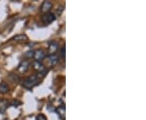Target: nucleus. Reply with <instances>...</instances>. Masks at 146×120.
<instances>
[{
  "label": "nucleus",
  "mask_w": 146,
  "mask_h": 120,
  "mask_svg": "<svg viewBox=\"0 0 146 120\" xmlns=\"http://www.w3.org/2000/svg\"><path fill=\"white\" fill-rule=\"evenodd\" d=\"M63 11V6H61V7H58V10H57L58 15H61V13H62V11Z\"/></svg>",
  "instance_id": "16"
},
{
  "label": "nucleus",
  "mask_w": 146,
  "mask_h": 120,
  "mask_svg": "<svg viewBox=\"0 0 146 120\" xmlns=\"http://www.w3.org/2000/svg\"><path fill=\"white\" fill-rule=\"evenodd\" d=\"M11 105H13V106H18V105H21V101H19L18 100H13L12 101H11Z\"/></svg>",
  "instance_id": "15"
},
{
  "label": "nucleus",
  "mask_w": 146,
  "mask_h": 120,
  "mask_svg": "<svg viewBox=\"0 0 146 120\" xmlns=\"http://www.w3.org/2000/svg\"><path fill=\"white\" fill-rule=\"evenodd\" d=\"M41 82V79H39L36 75H32L30 76L27 77L23 82V87L27 89H33L34 86H36Z\"/></svg>",
  "instance_id": "1"
},
{
  "label": "nucleus",
  "mask_w": 146,
  "mask_h": 120,
  "mask_svg": "<svg viewBox=\"0 0 146 120\" xmlns=\"http://www.w3.org/2000/svg\"><path fill=\"white\" fill-rule=\"evenodd\" d=\"M36 120H47V119L43 114H39L36 116Z\"/></svg>",
  "instance_id": "13"
},
{
  "label": "nucleus",
  "mask_w": 146,
  "mask_h": 120,
  "mask_svg": "<svg viewBox=\"0 0 146 120\" xmlns=\"http://www.w3.org/2000/svg\"><path fill=\"white\" fill-rule=\"evenodd\" d=\"M29 62L28 60H23L18 67V71L21 73H24L29 69Z\"/></svg>",
  "instance_id": "6"
},
{
  "label": "nucleus",
  "mask_w": 146,
  "mask_h": 120,
  "mask_svg": "<svg viewBox=\"0 0 146 120\" xmlns=\"http://www.w3.org/2000/svg\"><path fill=\"white\" fill-rule=\"evenodd\" d=\"M13 39L15 41H16V42H23V41H27L28 40V37L25 34H19V35H16Z\"/></svg>",
  "instance_id": "12"
},
{
  "label": "nucleus",
  "mask_w": 146,
  "mask_h": 120,
  "mask_svg": "<svg viewBox=\"0 0 146 120\" xmlns=\"http://www.w3.org/2000/svg\"><path fill=\"white\" fill-rule=\"evenodd\" d=\"M48 59H49L50 63L51 64V66L56 65L58 63V57L55 54H50V55L48 56Z\"/></svg>",
  "instance_id": "10"
},
{
  "label": "nucleus",
  "mask_w": 146,
  "mask_h": 120,
  "mask_svg": "<svg viewBox=\"0 0 146 120\" xmlns=\"http://www.w3.org/2000/svg\"><path fill=\"white\" fill-rule=\"evenodd\" d=\"M58 49V44L57 42L55 41H51L49 42V46H48V52H49V55L50 54H54L55 52Z\"/></svg>",
  "instance_id": "4"
},
{
  "label": "nucleus",
  "mask_w": 146,
  "mask_h": 120,
  "mask_svg": "<svg viewBox=\"0 0 146 120\" xmlns=\"http://www.w3.org/2000/svg\"><path fill=\"white\" fill-rule=\"evenodd\" d=\"M9 101L7 100L3 99L0 100V113L3 114L6 111V110L7 109V107L9 106Z\"/></svg>",
  "instance_id": "8"
},
{
  "label": "nucleus",
  "mask_w": 146,
  "mask_h": 120,
  "mask_svg": "<svg viewBox=\"0 0 146 120\" xmlns=\"http://www.w3.org/2000/svg\"><path fill=\"white\" fill-rule=\"evenodd\" d=\"M33 68L36 69V71L38 72H42L43 70H45V67L42 63H39V62H35L33 63Z\"/></svg>",
  "instance_id": "11"
},
{
  "label": "nucleus",
  "mask_w": 146,
  "mask_h": 120,
  "mask_svg": "<svg viewBox=\"0 0 146 120\" xmlns=\"http://www.w3.org/2000/svg\"><path fill=\"white\" fill-rule=\"evenodd\" d=\"M56 112L59 116V118L61 119H65L66 117V110H65V106L64 105H60L56 108Z\"/></svg>",
  "instance_id": "7"
},
{
  "label": "nucleus",
  "mask_w": 146,
  "mask_h": 120,
  "mask_svg": "<svg viewBox=\"0 0 146 120\" xmlns=\"http://www.w3.org/2000/svg\"><path fill=\"white\" fill-rule=\"evenodd\" d=\"M33 51L26 52V56H28V57H33Z\"/></svg>",
  "instance_id": "17"
},
{
  "label": "nucleus",
  "mask_w": 146,
  "mask_h": 120,
  "mask_svg": "<svg viewBox=\"0 0 146 120\" xmlns=\"http://www.w3.org/2000/svg\"><path fill=\"white\" fill-rule=\"evenodd\" d=\"M55 20H56V16L54 13L48 12V13H46V14H43L42 16V21L43 22V24L46 25L51 24Z\"/></svg>",
  "instance_id": "3"
},
{
  "label": "nucleus",
  "mask_w": 146,
  "mask_h": 120,
  "mask_svg": "<svg viewBox=\"0 0 146 120\" xmlns=\"http://www.w3.org/2000/svg\"><path fill=\"white\" fill-rule=\"evenodd\" d=\"M52 8V3L50 1H44L42 3V6H41V11H42L43 14H46V13H48L51 10Z\"/></svg>",
  "instance_id": "5"
},
{
  "label": "nucleus",
  "mask_w": 146,
  "mask_h": 120,
  "mask_svg": "<svg viewBox=\"0 0 146 120\" xmlns=\"http://www.w3.org/2000/svg\"><path fill=\"white\" fill-rule=\"evenodd\" d=\"M65 46H63V48L61 49V51H60V56L62 57V58H63V60L65 59Z\"/></svg>",
  "instance_id": "14"
},
{
  "label": "nucleus",
  "mask_w": 146,
  "mask_h": 120,
  "mask_svg": "<svg viewBox=\"0 0 146 120\" xmlns=\"http://www.w3.org/2000/svg\"><path fill=\"white\" fill-rule=\"evenodd\" d=\"M8 92H9V87H8L7 84L5 82L0 83V93L6 94Z\"/></svg>",
  "instance_id": "9"
},
{
  "label": "nucleus",
  "mask_w": 146,
  "mask_h": 120,
  "mask_svg": "<svg viewBox=\"0 0 146 120\" xmlns=\"http://www.w3.org/2000/svg\"><path fill=\"white\" fill-rule=\"evenodd\" d=\"M45 57H46V53L44 52V50L42 49H36L35 50H33V58H34L35 62L42 63Z\"/></svg>",
  "instance_id": "2"
}]
</instances>
